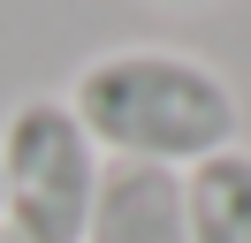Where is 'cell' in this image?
<instances>
[{
    "label": "cell",
    "mask_w": 251,
    "mask_h": 243,
    "mask_svg": "<svg viewBox=\"0 0 251 243\" xmlns=\"http://www.w3.org/2000/svg\"><path fill=\"white\" fill-rule=\"evenodd\" d=\"M69 114L84 122L107 160H137V167H168L190 175L198 160L244 145V106L236 84L198 53L175 46H122L76 69V84L61 91Z\"/></svg>",
    "instance_id": "cell-1"
},
{
    "label": "cell",
    "mask_w": 251,
    "mask_h": 243,
    "mask_svg": "<svg viewBox=\"0 0 251 243\" xmlns=\"http://www.w3.org/2000/svg\"><path fill=\"white\" fill-rule=\"evenodd\" d=\"M107 152L61 91H31L0 122V228L16 243H84Z\"/></svg>",
    "instance_id": "cell-2"
},
{
    "label": "cell",
    "mask_w": 251,
    "mask_h": 243,
    "mask_svg": "<svg viewBox=\"0 0 251 243\" xmlns=\"http://www.w3.org/2000/svg\"><path fill=\"white\" fill-rule=\"evenodd\" d=\"M84 243H190L183 175H168V167H137V160H107Z\"/></svg>",
    "instance_id": "cell-3"
},
{
    "label": "cell",
    "mask_w": 251,
    "mask_h": 243,
    "mask_svg": "<svg viewBox=\"0 0 251 243\" xmlns=\"http://www.w3.org/2000/svg\"><path fill=\"white\" fill-rule=\"evenodd\" d=\"M190 243H251V152L228 145L183 175Z\"/></svg>",
    "instance_id": "cell-4"
},
{
    "label": "cell",
    "mask_w": 251,
    "mask_h": 243,
    "mask_svg": "<svg viewBox=\"0 0 251 243\" xmlns=\"http://www.w3.org/2000/svg\"><path fill=\"white\" fill-rule=\"evenodd\" d=\"M160 8H205V0H160Z\"/></svg>",
    "instance_id": "cell-5"
},
{
    "label": "cell",
    "mask_w": 251,
    "mask_h": 243,
    "mask_svg": "<svg viewBox=\"0 0 251 243\" xmlns=\"http://www.w3.org/2000/svg\"><path fill=\"white\" fill-rule=\"evenodd\" d=\"M0 243H16V236H8V228H0Z\"/></svg>",
    "instance_id": "cell-6"
}]
</instances>
